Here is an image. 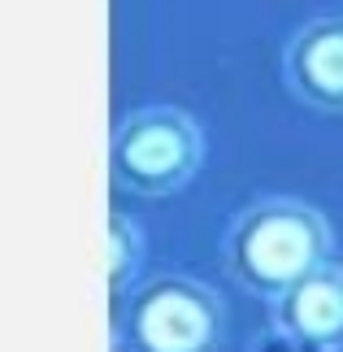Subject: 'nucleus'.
<instances>
[{"label":"nucleus","instance_id":"f257e3e1","mask_svg":"<svg viewBox=\"0 0 343 352\" xmlns=\"http://www.w3.org/2000/svg\"><path fill=\"white\" fill-rule=\"evenodd\" d=\"M222 261L243 292L283 300L296 283L331 265V226L305 200L265 196L226 226Z\"/></svg>","mask_w":343,"mask_h":352},{"label":"nucleus","instance_id":"f03ea898","mask_svg":"<svg viewBox=\"0 0 343 352\" xmlns=\"http://www.w3.org/2000/svg\"><path fill=\"white\" fill-rule=\"evenodd\" d=\"M204 161V135L196 118L170 104L135 109L113 126L109 144V174L122 192L161 200L196 179Z\"/></svg>","mask_w":343,"mask_h":352},{"label":"nucleus","instance_id":"7ed1b4c3","mask_svg":"<svg viewBox=\"0 0 343 352\" xmlns=\"http://www.w3.org/2000/svg\"><path fill=\"white\" fill-rule=\"evenodd\" d=\"M226 309L213 287L187 274H157L126 300L122 335L131 352H217Z\"/></svg>","mask_w":343,"mask_h":352},{"label":"nucleus","instance_id":"20e7f679","mask_svg":"<svg viewBox=\"0 0 343 352\" xmlns=\"http://www.w3.org/2000/svg\"><path fill=\"white\" fill-rule=\"evenodd\" d=\"M283 78L305 104L343 113V18H313L287 39Z\"/></svg>","mask_w":343,"mask_h":352},{"label":"nucleus","instance_id":"39448f33","mask_svg":"<svg viewBox=\"0 0 343 352\" xmlns=\"http://www.w3.org/2000/svg\"><path fill=\"white\" fill-rule=\"evenodd\" d=\"M274 327L300 335L326 352L343 348V265H322L274 300Z\"/></svg>","mask_w":343,"mask_h":352},{"label":"nucleus","instance_id":"423d86ee","mask_svg":"<svg viewBox=\"0 0 343 352\" xmlns=\"http://www.w3.org/2000/svg\"><path fill=\"white\" fill-rule=\"evenodd\" d=\"M144 265V235L140 226H135L126 213H109V292H113V300L126 296V287L135 283Z\"/></svg>","mask_w":343,"mask_h":352},{"label":"nucleus","instance_id":"0eeeda50","mask_svg":"<svg viewBox=\"0 0 343 352\" xmlns=\"http://www.w3.org/2000/svg\"><path fill=\"white\" fill-rule=\"evenodd\" d=\"M248 352H326V348L300 340V335H291V331H283V327L269 322L265 331H256V340L248 344Z\"/></svg>","mask_w":343,"mask_h":352}]
</instances>
